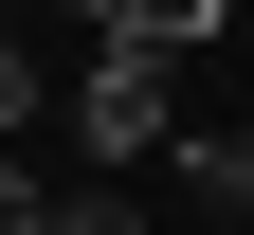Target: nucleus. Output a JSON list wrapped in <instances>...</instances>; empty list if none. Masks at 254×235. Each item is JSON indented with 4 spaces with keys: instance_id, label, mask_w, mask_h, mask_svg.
<instances>
[{
    "instance_id": "39448f33",
    "label": "nucleus",
    "mask_w": 254,
    "mask_h": 235,
    "mask_svg": "<svg viewBox=\"0 0 254 235\" xmlns=\"http://www.w3.org/2000/svg\"><path fill=\"white\" fill-rule=\"evenodd\" d=\"M0 54H18V0H0Z\"/></svg>"
},
{
    "instance_id": "20e7f679",
    "label": "nucleus",
    "mask_w": 254,
    "mask_h": 235,
    "mask_svg": "<svg viewBox=\"0 0 254 235\" xmlns=\"http://www.w3.org/2000/svg\"><path fill=\"white\" fill-rule=\"evenodd\" d=\"M55 18H91V37H109V0H55Z\"/></svg>"
},
{
    "instance_id": "7ed1b4c3",
    "label": "nucleus",
    "mask_w": 254,
    "mask_h": 235,
    "mask_svg": "<svg viewBox=\"0 0 254 235\" xmlns=\"http://www.w3.org/2000/svg\"><path fill=\"white\" fill-rule=\"evenodd\" d=\"M200 181H218V199H254V127H218V145H200Z\"/></svg>"
},
{
    "instance_id": "f03ea898",
    "label": "nucleus",
    "mask_w": 254,
    "mask_h": 235,
    "mask_svg": "<svg viewBox=\"0 0 254 235\" xmlns=\"http://www.w3.org/2000/svg\"><path fill=\"white\" fill-rule=\"evenodd\" d=\"M218 18H236V0H109V37H127V54H164V73L218 37Z\"/></svg>"
},
{
    "instance_id": "f257e3e1",
    "label": "nucleus",
    "mask_w": 254,
    "mask_h": 235,
    "mask_svg": "<svg viewBox=\"0 0 254 235\" xmlns=\"http://www.w3.org/2000/svg\"><path fill=\"white\" fill-rule=\"evenodd\" d=\"M73 145L91 163H109V181H127V163H145V145H164V54H91V73H73Z\"/></svg>"
}]
</instances>
